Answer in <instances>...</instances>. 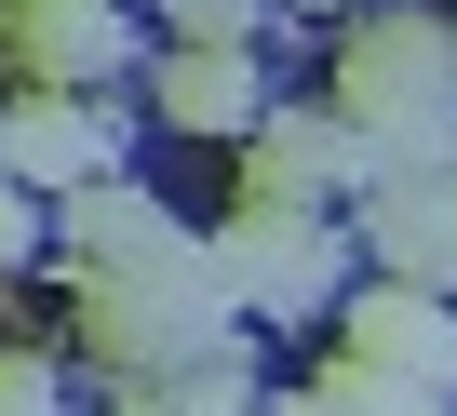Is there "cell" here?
<instances>
[{
	"instance_id": "cell-5",
	"label": "cell",
	"mask_w": 457,
	"mask_h": 416,
	"mask_svg": "<svg viewBox=\"0 0 457 416\" xmlns=\"http://www.w3.org/2000/svg\"><path fill=\"white\" fill-rule=\"evenodd\" d=\"M243 188H270V201H310V216H323V201L350 188H377V148L337 121V108H270V135H256V161H243Z\"/></svg>"
},
{
	"instance_id": "cell-13",
	"label": "cell",
	"mask_w": 457,
	"mask_h": 416,
	"mask_svg": "<svg viewBox=\"0 0 457 416\" xmlns=\"http://www.w3.org/2000/svg\"><path fill=\"white\" fill-rule=\"evenodd\" d=\"M28 256H41V201H28V188H0V269H28Z\"/></svg>"
},
{
	"instance_id": "cell-1",
	"label": "cell",
	"mask_w": 457,
	"mask_h": 416,
	"mask_svg": "<svg viewBox=\"0 0 457 416\" xmlns=\"http://www.w3.org/2000/svg\"><path fill=\"white\" fill-rule=\"evenodd\" d=\"M337 121L377 148V175L457 161V28L444 14H363L337 41Z\"/></svg>"
},
{
	"instance_id": "cell-17",
	"label": "cell",
	"mask_w": 457,
	"mask_h": 416,
	"mask_svg": "<svg viewBox=\"0 0 457 416\" xmlns=\"http://www.w3.org/2000/svg\"><path fill=\"white\" fill-rule=\"evenodd\" d=\"M310 14H363V0H310Z\"/></svg>"
},
{
	"instance_id": "cell-16",
	"label": "cell",
	"mask_w": 457,
	"mask_h": 416,
	"mask_svg": "<svg viewBox=\"0 0 457 416\" xmlns=\"http://www.w3.org/2000/svg\"><path fill=\"white\" fill-rule=\"evenodd\" d=\"M270 416H337V403H323V389H296V403H270Z\"/></svg>"
},
{
	"instance_id": "cell-7",
	"label": "cell",
	"mask_w": 457,
	"mask_h": 416,
	"mask_svg": "<svg viewBox=\"0 0 457 416\" xmlns=\"http://www.w3.org/2000/svg\"><path fill=\"white\" fill-rule=\"evenodd\" d=\"M148 108H162L175 135H270V81H256L243 41H175V54L148 68Z\"/></svg>"
},
{
	"instance_id": "cell-10",
	"label": "cell",
	"mask_w": 457,
	"mask_h": 416,
	"mask_svg": "<svg viewBox=\"0 0 457 416\" xmlns=\"http://www.w3.org/2000/svg\"><path fill=\"white\" fill-rule=\"evenodd\" d=\"M310 389H323L337 416H457V389H430V376H390V363H363V349H337Z\"/></svg>"
},
{
	"instance_id": "cell-9",
	"label": "cell",
	"mask_w": 457,
	"mask_h": 416,
	"mask_svg": "<svg viewBox=\"0 0 457 416\" xmlns=\"http://www.w3.org/2000/svg\"><path fill=\"white\" fill-rule=\"evenodd\" d=\"M68 242H81V269H162V256H188V229L162 216L135 175H95V188L68 201Z\"/></svg>"
},
{
	"instance_id": "cell-12",
	"label": "cell",
	"mask_w": 457,
	"mask_h": 416,
	"mask_svg": "<svg viewBox=\"0 0 457 416\" xmlns=\"http://www.w3.org/2000/svg\"><path fill=\"white\" fill-rule=\"evenodd\" d=\"M162 14H175V41H243L256 0H162Z\"/></svg>"
},
{
	"instance_id": "cell-4",
	"label": "cell",
	"mask_w": 457,
	"mask_h": 416,
	"mask_svg": "<svg viewBox=\"0 0 457 416\" xmlns=\"http://www.w3.org/2000/svg\"><path fill=\"white\" fill-rule=\"evenodd\" d=\"M0 54L41 94H81L135 54V28H121V0H0Z\"/></svg>"
},
{
	"instance_id": "cell-3",
	"label": "cell",
	"mask_w": 457,
	"mask_h": 416,
	"mask_svg": "<svg viewBox=\"0 0 457 416\" xmlns=\"http://www.w3.org/2000/svg\"><path fill=\"white\" fill-rule=\"evenodd\" d=\"M350 242L377 256V282L457 296V175H377V188L350 201Z\"/></svg>"
},
{
	"instance_id": "cell-11",
	"label": "cell",
	"mask_w": 457,
	"mask_h": 416,
	"mask_svg": "<svg viewBox=\"0 0 457 416\" xmlns=\"http://www.w3.org/2000/svg\"><path fill=\"white\" fill-rule=\"evenodd\" d=\"M0 416H68V403H54V363H28V349H0Z\"/></svg>"
},
{
	"instance_id": "cell-8",
	"label": "cell",
	"mask_w": 457,
	"mask_h": 416,
	"mask_svg": "<svg viewBox=\"0 0 457 416\" xmlns=\"http://www.w3.org/2000/svg\"><path fill=\"white\" fill-rule=\"evenodd\" d=\"M337 322H350V349H363V363L457 389V309H444L430 282H363V296H337Z\"/></svg>"
},
{
	"instance_id": "cell-2",
	"label": "cell",
	"mask_w": 457,
	"mask_h": 416,
	"mask_svg": "<svg viewBox=\"0 0 457 416\" xmlns=\"http://www.w3.org/2000/svg\"><path fill=\"white\" fill-rule=\"evenodd\" d=\"M228 309H243V296L215 282L202 242L162 256V269H81V349H95L121 389H175V376H202L215 349H243Z\"/></svg>"
},
{
	"instance_id": "cell-18",
	"label": "cell",
	"mask_w": 457,
	"mask_h": 416,
	"mask_svg": "<svg viewBox=\"0 0 457 416\" xmlns=\"http://www.w3.org/2000/svg\"><path fill=\"white\" fill-rule=\"evenodd\" d=\"M444 175H457V161H444Z\"/></svg>"
},
{
	"instance_id": "cell-6",
	"label": "cell",
	"mask_w": 457,
	"mask_h": 416,
	"mask_svg": "<svg viewBox=\"0 0 457 416\" xmlns=\"http://www.w3.org/2000/svg\"><path fill=\"white\" fill-rule=\"evenodd\" d=\"M95 175H121V135H108V108H95V94H41V81H14V188H54V201H81Z\"/></svg>"
},
{
	"instance_id": "cell-14",
	"label": "cell",
	"mask_w": 457,
	"mask_h": 416,
	"mask_svg": "<svg viewBox=\"0 0 457 416\" xmlns=\"http://www.w3.org/2000/svg\"><path fill=\"white\" fill-rule=\"evenodd\" d=\"M121 416H188V403L175 389H121Z\"/></svg>"
},
{
	"instance_id": "cell-15",
	"label": "cell",
	"mask_w": 457,
	"mask_h": 416,
	"mask_svg": "<svg viewBox=\"0 0 457 416\" xmlns=\"http://www.w3.org/2000/svg\"><path fill=\"white\" fill-rule=\"evenodd\" d=\"M0 188H14V94H0Z\"/></svg>"
}]
</instances>
